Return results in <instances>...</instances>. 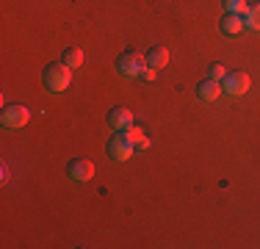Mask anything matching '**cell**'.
Wrapping results in <instances>:
<instances>
[{
	"mask_svg": "<svg viewBox=\"0 0 260 249\" xmlns=\"http://www.w3.org/2000/svg\"><path fill=\"white\" fill-rule=\"evenodd\" d=\"M155 72H158V70H152V67H144V70L139 72V78H141V80H147V83H150V80H155Z\"/></svg>",
	"mask_w": 260,
	"mask_h": 249,
	"instance_id": "obj_16",
	"label": "cell"
},
{
	"mask_svg": "<svg viewBox=\"0 0 260 249\" xmlns=\"http://www.w3.org/2000/svg\"><path fill=\"white\" fill-rule=\"evenodd\" d=\"M67 174H70V180H75V183H89V180L94 177V164H91L89 158H72L70 166H67Z\"/></svg>",
	"mask_w": 260,
	"mask_h": 249,
	"instance_id": "obj_5",
	"label": "cell"
},
{
	"mask_svg": "<svg viewBox=\"0 0 260 249\" xmlns=\"http://www.w3.org/2000/svg\"><path fill=\"white\" fill-rule=\"evenodd\" d=\"M61 61H64L67 67H72V70H75V67L83 64V50H80V47H67L64 50V58H61Z\"/></svg>",
	"mask_w": 260,
	"mask_h": 249,
	"instance_id": "obj_12",
	"label": "cell"
},
{
	"mask_svg": "<svg viewBox=\"0 0 260 249\" xmlns=\"http://www.w3.org/2000/svg\"><path fill=\"white\" fill-rule=\"evenodd\" d=\"M147 58V67H152V70H160V67L169 64V50L166 47H152L150 53L144 55Z\"/></svg>",
	"mask_w": 260,
	"mask_h": 249,
	"instance_id": "obj_10",
	"label": "cell"
},
{
	"mask_svg": "<svg viewBox=\"0 0 260 249\" xmlns=\"http://www.w3.org/2000/svg\"><path fill=\"white\" fill-rule=\"evenodd\" d=\"M133 149H136V144L127 139L125 133L114 136V139L108 141V155H111V161H116V164H122V161H127L130 155H133Z\"/></svg>",
	"mask_w": 260,
	"mask_h": 249,
	"instance_id": "obj_4",
	"label": "cell"
},
{
	"mask_svg": "<svg viewBox=\"0 0 260 249\" xmlns=\"http://www.w3.org/2000/svg\"><path fill=\"white\" fill-rule=\"evenodd\" d=\"M0 116H3L6 128H22V124L30 119V108L28 105H6Z\"/></svg>",
	"mask_w": 260,
	"mask_h": 249,
	"instance_id": "obj_6",
	"label": "cell"
},
{
	"mask_svg": "<svg viewBox=\"0 0 260 249\" xmlns=\"http://www.w3.org/2000/svg\"><path fill=\"white\" fill-rule=\"evenodd\" d=\"M224 67H221V64H213V67H210V78H213V80H224Z\"/></svg>",
	"mask_w": 260,
	"mask_h": 249,
	"instance_id": "obj_15",
	"label": "cell"
},
{
	"mask_svg": "<svg viewBox=\"0 0 260 249\" xmlns=\"http://www.w3.org/2000/svg\"><path fill=\"white\" fill-rule=\"evenodd\" d=\"M45 86L50 91H64V89H70V83H72V67H67L64 61H53V64H47L45 67Z\"/></svg>",
	"mask_w": 260,
	"mask_h": 249,
	"instance_id": "obj_1",
	"label": "cell"
},
{
	"mask_svg": "<svg viewBox=\"0 0 260 249\" xmlns=\"http://www.w3.org/2000/svg\"><path fill=\"white\" fill-rule=\"evenodd\" d=\"M130 124H133V111L125 108V105H116V108L108 114V128H111V130H119V133H125Z\"/></svg>",
	"mask_w": 260,
	"mask_h": 249,
	"instance_id": "obj_7",
	"label": "cell"
},
{
	"mask_svg": "<svg viewBox=\"0 0 260 249\" xmlns=\"http://www.w3.org/2000/svg\"><path fill=\"white\" fill-rule=\"evenodd\" d=\"M125 136H127V139L133 141V144L139 147V149H147V147H150V139H147V136H144V130H141V128H136V124H130V128L125 130Z\"/></svg>",
	"mask_w": 260,
	"mask_h": 249,
	"instance_id": "obj_11",
	"label": "cell"
},
{
	"mask_svg": "<svg viewBox=\"0 0 260 249\" xmlns=\"http://www.w3.org/2000/svg\"><path fill=\"white\" fill-rule=\"evenodd\" d=\"M244 22L249 30H260V3L257 6H249V9L244 11Z\"/></svg>",
	"mask_w": 260,
	"mask_h": 249,
	"instance_id": "obj_13",
	"label": "cell"
},
{
	"mask_svg": "<svg viewBox=\"0 0 260 249\" xmlns=\"http://www.w3.org/2000/svg\"><path fill=\"white\" fill-rule=\"evenodd\" d=\"M221 3H224V9L233 11V14H244V11L249 9V6H246V0H221Z\"/></svg>",
	"mask_w": 260,
	"mask_h": 249,
	"instance_id": "obj_14",
	"label": "cell"
},
{
	"mask_svg": "<svg viewBox=\"0 0 260 249\" xmlns=\"http://www.w3.org/2000/svg\"><path fill=\"white\" fill-rule=\"evenodd\" d=\"M147 67V58L141 53H136V50H125V53L119 55V61H116V70L119 75H127V78H139V72Z\"/></svg>",
	"mask_w": 260,
	"mask_h": 249,
	"instance_id": "obj_2",
	"label": "cell"
},
{
	"mask_svg": "<svg viewBox=\"0 0 260 249\" xmlns=\"http://www.w3.org/2000/svg\"><path fill=\"white\" fill-rule=\"evenodd\" d=\"M249 75L246 72H227L224 75V80H221V89L227 91V95H233V97H241V95H246L249 91Z\"/></svg>",
	"mask_w": 260,
	"mask_h": 249,
	"instance_id": "obj_3",
	"label": "cell"
},
{
	"mask_svg": "<svg viewBox=\"0 0 260 249\" xmlns=\"http://www.w3.org/2000/svg\"><path fill=\"white\" fill-rule=\"evenodd\" d=\"M221 91H224V89H221V80H213V78L202 80V83L197 86V95H200V100H205V103H213Z\"/></svg>",
	"mask_w": 260,
	"mask_h": 249,
	"instance_id": "obj_8",
	"label": "cell"
},
{
	"mask_svg": "<svg viewBox=\"0 0 260 249\" xmlns=\"http://www.w3.org/2000/svg\"><path fill=\"white\" fill-rule=\"evenodd\" d=\"M244 28H246L244 14H233V11H227V14H224V20H221V30H224V34H230V36L241 34Z\"/></svg>",
	"mask_w": 260,
	"mask_h": 249,
	"instance_id": "obj_9",
	"label": "cell"
}]
</instances>
